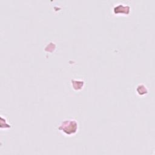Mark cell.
Here are the masks:
<instances>
[{"mask_svg":"<svg viewBox=\"0 0 155 155\" xmlns=\"http://www.w3.org/2000/svg\"><path fill=\"white\" fill-rule=\"evenodd\" d=\"M58 128L67 135L74 134L78 130V122L73 118H67L61 122Z\"/></svg>","mask_w":155,"mask_h":155,"instance_id":"cell-1","label":"cell"},{"mask_svg":"<svg viewBox=\"0 0 155 155\" xmlns=\"http://www.w3.org/2000/svg\"><path fill=\"white\" fill-rule=\"evenodd\" d=\"M125 9H130V7L128 6H124L122 5V4H119L114 8V12L115 13H125L127 14L129 12L124 10Z\"/></svg>","mask_w":155,"mask_h":155,"instance_id":"cell-2","label":"cell"}]
</instances>
